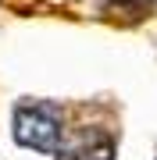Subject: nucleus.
Instances as JSON below:
<instances>
[{"label":"nucleus","mask_w":157,"mask_h":160,"mask_svg":"<svg viewBox=\"0 0 157 160\" xmlns=\"http://www.w3.org/2000/svg\"><path fill=\"white\" fill-rule=\"evenodd\" d=\"M14 142L36 153H54L61 142V114L47 103H25L14 110Z\"/></svg>","instance_id":"nucleus-1"},{"label":"nucleus","mask_w":157,"mask_h":160,"mask_svg":"<svg viewBox=\"0 0 157 160\" xmlns=\"http://www.w3.org/2000/svg\"><path fill=\"white\" fill-rule=\"evenodd\" d=\"M57 160H114V142L104 132H75L71 139L57 142Z\"/></svg>","instance_id":"nucleus-2"},{"label":"nucleus","mask_w":157,"mask_h":160,"mask_svg":"<svg viewBox=\"0 0 157 160\" xmlns=\"http://www.w3.org/2000/svg\"><path fill=\"white\" fill-rule=\"evenodd\" d=\"M146 0H111L107 4V11L114 14V18H122V22H136V18H143L146 14Z\"/></svg>","instance_id":"nucleus-3"}]
</instances>
